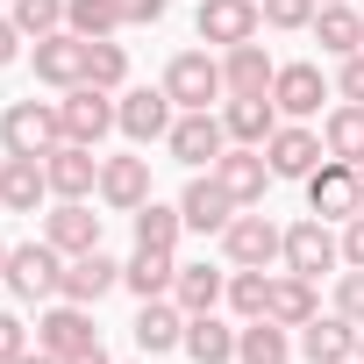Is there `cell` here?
Wrapping results in <instances>:
<instances>
[{"mask_svg":"<svg viewBox=\"0 0 364 364\" xmlns=\"http://www.w3.org/2000/svg\"><path fill=\"white\" fill-rule=\"evenodd\" d=\"M58 143H65L58 100H8V114H0V150L8 157H50Z\"/></svg>","mask_w":364,"mask_h":364,"instance_id":"cell-1","label":"cell"},{"mask_svg":"<svg viewBox=\"0 0 364 364\" xmlns=\"http://www.w3.org/2000/svg\"><path fill=\"white\" fill-rule=\"evenodd\" d=\"M157 86L171 93L178 114H193V107H222V100H229V86H222V58H215V50H178V58L164 65Z\"/></svg>","mask_w":364,"mask_h":364,"instance_id":"cell-2","label":"cell"},{"mask_svg":"<svg viewBox=\"0 0 364 364\" xmlns=\"http://www.w3.org/2000/svg\"><path fill=\"white\" fill-rule=\"evenodd\" d=\"M0 286H8L15 300H58V286H65V250H58L50 236L15 243V250H8V272H0Z\"/></svg>","mask_w":364,"mask_h":364,"instance_id":"cell-3","label":"cell"},{"mask_svg":"<svg viewBox=\"0 0 364 364\" xmlns=\"http://www.w3.org/2000/svg\"><path fill=\"white\" fill-rule=\"evenodd\" d=\"M300 186H307V208H314L321 222H350V215H364V171L343 164V157H321Z\"/></svg>","mask_w":364,"mask_h":364,"instance_id":"cell-4","label":"cell"},{"mask_svg":"<svg viewBox=\"0 0 364 364\" xmlns=\"http://www.w3.org/2000/svg\"><path fill=\"white\" fill-rule=\"evenodd\" d=\"M171 122H178V107H171L164 86H122V93H114V129H122L129 143H164Z\"/></svg>","mask_w":364,"mask_h":364,"instance_id":"cell-5","label":"cell"},{"mask_svg":"<svg viewBox=\"0 0 364 364\" xmlns=\"http://www.w3.org/2000/svg\"><path fill=\"white\" fill-rule=\"evenodd\" d=\"M222 257L243 272V264H257V272H272L279 257H286V229L272 222V215H243L236 208V222L222 229Z\"/></svg>","mask_w":364,"mask_h":364,"instance_id":"cell-6","label":"cell"},{"mask_svg":"<svg viewBox=\"0 0 364 364\" xmlns=\"http://www.w3.org/2000/svg\"><path fill=\"white\" fill-rule=\"evenodd\" d=\"M164 150L186 164V171H215V157L229 150V129H222V107H193V114H178L171 122V136H164Z\"/></svg>","mask_w":364,"mask_h":364,"instance_id":"cell-7","label":"cell"},{"mask_svg":"<svg viewBox=\"0 0 364 364\" xmlns=\"http://www.w3.org/2000/svg\"><path fill=\"white\" fill-rule=\"evenodd\" d=\"M286 272H300V279H321V272H336L343 264V236L321 222V215H307V222H293L286 229V257H279Z\"/></svg>","mask_w":364,"mask_h":364,"instance_id":"cell-8","label":"cell"},{"mask_svg":"<svg viewBox=\"0 0 364 364\" xmlns=\"http://www.w3.org/2000/svg\"><path fill=\"white\" fill-rule=\"evenodd\" d=\"M193 29H200V43L236 50V43H250V36L264 29V8H257V0H200Z\"/></svg>","mask_w":364,"mask_h":364,"instance_id":"cell-9","label":"cell"},{"mask_svg":"<svg viewBox=\"0 0 364 364\" xmlns=\"http://www.w3.org/2000/svg\"><path fill=\"white\" fill-rule=\"evenodd\" d=\"M29 65H36V79H43V86L72 93V86H86V36H72V29H50V36H36Z\"/></svg>","mask_w":364,"mask_h":364,"instance_id":"cell-10","label":"cell"},{"mask_svg":"<svg viewBox=\"0 0 364 364\" xmlns=\"http://www.w3.org/2000/svg\"><path fill=\"white\" fill-rule=\"evenodd\" d=\"M215 178L229 186V200H236V208H257V200H264V186H272V157H264L257 143H229V150L215 157Z\"/></svg>","mask_w":364,"mask_h":364,"instance_id":"cell-11","label":"cell"},{"mask_svg":"<svg viewBox=\"0 0 364 364\" xmlns=\"http://www.w3.org/2000/svg\"><path fill=\"white\" fill-rule=\"evenodd\" d=\"M58 114H65V143L100 150V136L114 129V93H100V86H72V93L58 100Z\"/></svg>","mask_w":364,"mask_h":364,"instance_id":"cell-12","label":"cell"},{"mask_svg":"<svg viewBox=\"0 0 364 364\" xmlns=\"http://www.w3.org/2000/svg\"><path fill=\"white\" fill-rule=\"evenodd\" d=\"M264 157H272V178H307V171L328 157V143H321V129H307V122H279L272 143H264Z\"/></svg>","mask_w":364,"mask_h":364,"instance_id":"cell-13","label":"cell"},{"mask_svg":"<svg viewBox=\"0 0 364 364\" xmlns=\"http://www.w3.org/2000/svg\"><path fill=\"white\" fill-rule=\"evenodd\" d=\"M86 343H100V328H93V307H79V300H58V307L36 321V350H50L58 364L79 357Z\"/></svg>","mask_w":364,"mask_h":364,"instance_id":"cell-14","label":"cell"},{"mask_svg":"<svg viewBox=\"0 0 364 364\" xmlns=\"http://www.w3.org/2000/svg\"><path fill=\"white\" fill-rule=\"evenodd\" d=\"M293 350H300V364H350V357H357V321L314 314V321L293 328Z\"/></svg>","mask_w":364,"mask_h":364,"instance_id":"cell-15","label":"cell"},{"mask_svg":"<svg viewBox=\"0 0 364 364\" xmlns=\"http://www.w3.org/2000/svg\"><path fill=\"white\" fill-rule=\"evenodd\" d=\"M43 178H50V200H86V193H100V157L86 143H58L43 157Z\"/></svg>","mask_w":364,"mask_h":364,"instance_id":"cell-16","label":"cell"},{"mask_svg":"<svg viewBox=\"0 0 364 364\" xmlns=\"http://www.w3.org/2000/svg\"><path fill=\"white\" fill-rule=\"evenodd\" d=\"M178 215H186L193 236H222V229L236 222V200H229V186H222L215 171H193V186L178 193Z\"/></svg>","mask_w":364,"mask_h":364,"instance_id":"cell-17","label":"cell"},{"mask_svg":"<svg viewBox=\"0 0 364 364\" xmlns=\"http://www.w3.org/2000/svg\"><path fill=\"white\" fill-rule=\"evenodd\" d=\"M272 100H279V114L286 122H314L321 114V100H328V79H321V65H279V79H272Z\"/></svg>","mask_w":364,"mask_h":364,"instance_id":"cell-18","label":"cell"},{"mask_svg":"<svg viewBox=\"0 0 364 364\" xmlns=\"http://www.w3.org/2000/svg\"><path fill=\"white\" fill-rule=\"evenodd\" d=\"M129 336H136V350H143V357H164V350L186 343V307H178L171 293H164V300H143V307H136V321H129Z\"/></svg>","mask_w":364,"mask_h":364,"instance_id":"cell-19","label":"cell"},{"mask_svg":"<svg viewBox=\"0 0 364 364\" xmlns=\"http://www.w3.org/2000/svg\"><path fill=\"white\" fill-rule=\"evenodd\" d=\"M286 114H279V100L272 93H229L222 100V129H229V143H272V129H279Z\"/></svg>","mask_w":364,"mask_h":364,"instance_id":"cell-20","label":"cell"},{"mask_svg":"<svg viewBox=\"0 0 364 364\" xmlns=\"http://www.w3.org/2000/svg\"><path fill=\"white\" fill-rule=\"evenodd\" d=\"M150 200V157H100V208L136 215Z\"/></svg>","mask_w":364,"mask_h":364,"instance_id":"cell-21","label":"cell"},{"mask_svg":"<svg viewBox=\"0 0 364 364\" xmlns=\"http://www.w3.org/2000/svg\"><path fill=\"white\" fill-rule=\"evenodd\" d=\"M114 286H122V264H114L107 250H86V257H65V286H58V300L93 307V300H107Z\"/></svg>","mask_w":364,"mask_h":364,"instance_id":"cell-22","label":"cell"},{"mask_svg":"<svg viewBox=\"0 0 364 364\" xmlns=\"http://www.w3.org/2000/svg\"><path fill=\"white\" fill-rule=\"evenodd\" d=\"M43 236H50L65 257H86V250H100V215H93L86 200H58V208L43 215Z\"/></svg>","mask_w":364,"mask_h":364,"instance_id":"cell-23","label":"cell"},{"mask_svg":"<svg viewBox=\"0 0 364 364\" xmlns=\"http://www.w3.org/2000/svg\"><path fill=\"white\" fill-rule=\"evenodd\" d=\"M43 200H50L43 157H8V164H0V208H8V215H36Z\"/></svg>","mask_w":364,"mask_h":364,"instance_id":"cell-24","label":"cell"},{"mask_svg":"<svg viewBox=\"0 0 364 364\" xmlns=\"http://www.w3.org/2000/svg\"><path fill=\"white\" fill-rule=\"evenodd\" d=\"M272 79H279V65H272V50L257 36L236 43V50H222V86L229 93H272Z\"/></svg>","mask_w":364,"mask_h":364,"instance_id":"cell-25","label":"cell"},{"mask_svg":"<svg viewBox=\"0 0 364 364\" xmlns=\"http://www.w3.org/2000/svg\"><path fill=\"white\" fill-rule=\"evenodd\" d=\"M236 364H293V328L272 321V314L243 321L236 328Z\"/></svg>","mask_w":364,"mask_h":364,"instance_id":"cell-26","label":"cell"},{"mask_svg":"<svg viewBox=\"0 0 364 364\" xmlns=\"http://www.w3.org/2000/svg\"><path fill=\"white\" fill-rule=\"evenodd\" d=\"M122 286H129L136 300H164V293L178 286V257H171V250H143V243H136V257L122 264Z\"/></svg>","mask_w":364,"mask_h":364,"instance_id":"cell-27","label":"cell"},{"mask_svg":"<svg viewBox=\"0 0 364 364\" xmlns=\"http://www.w3.org/2000/svg\"><path fill=\"white\" fill-rule=\"evenodd\" d=\"M171 300L186 307V314H215V307L229 300V272H215L208 257H200V264H178V286H171Z\"/></svg>","mask_w":364,"mask_h":364,"instance_id":"cell-28","label":"cell"},{"mask_svg":"<svg viewBox=\"0 0 364 364\" xmlns=\"http://www.w3.org/2000/svg\"><path fill=\"white\" fill-rule=\"evenodd\" d=\"M186 350L193 364H236V328L222 321V314H186Z\"/></svg>","mask_w":364,"mask_h":364,"instance_id":"cell-29","label":"cell"},{"mask_svg":"<svg viewBox=\"0 0 364 364\" xmlns=\"http://www.w3.org/2000/svg\"><path fill=\"white\" fill-rule=\"evenodd\" d=\"M264 314H272V321H286V328L314 321V314H321L314 279H300V272H272V307H264Z\"/></svg>","mask_w":364,"mask_h":364,"instance_id":"cell-30","label":"cell"},{"mask_svg":"<svg viewBox=\"0 0 364 364\" xmlns=\"http://www.w3.org/2000/svg\"><path fill=\"white\" fill-rule=\"evenodd\" d=\"M314 43H321L328 58H350V50H364V15L350 8V0H343V8H321V15H314Z\"/></svg>","mask_w":364,"mask_h":364,"instance_id":"cell-31","label":"cell"},{"mask_svg":"<svg viewBox=\"0 0 364 364\" xmlns=\"http://www.w3.org/2000/svg\"><path fill=\"white\" fill-rule=\"evenodd\" d=\"M321 143H328V157H343V164H364V107H357V100L328 107V122H321Z\"/></svg>","mask_w":364,"mask_h":364,"instance_id":"cell-32","label":"cell"},{"mask_svg":"<svg viewBox=\"0 0 364 364\" xmlns=\"http://www.w3.org/2000/svg\"><path fill=\"white\" fill-rule=\"evenodd\" d=\"M129 222H136V243H143V250H178V236H186V215L164 208V200H143Z\"/></svg>","mask_w":364,"mask_h":364,"instance_id":"cell-33","label":"cell"},{"mask_svg":"<svg viewBox=\"0 0 364 364\" xmlns=\"http://www.w3.org/2000/svg\"><path fill=\"white\" fill-rule=\"evenodd\" d=\"M65 29L86 36V43H100V36H114L129 22H122V0H65Z\"/></svg>","mask_w":364,"mask_h":364,"instance_id":"cell-34","label":"cell"},{"mask_svg":"<svg viewBox=\"0 0 364 364\" xmlns=\"http://www.w3.org/2000/svg\"><path fill=\"white\" fill-rule=\"evenodd\" d=\"M86 86H100V93H122V86H129V50H122L114 36L86 43Z\"/></svg>","mask_w":364,"mask_h":364,"instance_id":"cell-35","label":"cell"},{"mask_svg":"<svg viewBox=\"0 0 364 364\" xmlns=\"http://www.w3.org/2000/svg\"><path fill=\"white\" fill-rule=\"evenodd\" d=\"M229 307H236V321H257L264 307H272V272H257V264H229Z\"/></svg>","mask_w":364,"mask_h":364,"instance_id":"cell-36","label":"cell"},{"mask_svg":"<svg viewBox=\"0 0 364 364\" xmlns=\"http://www.w3.org/2000/svg\"><path fill=\"white\" fill-rule=\"evenodd\" d=\"M8 15L22 36H50V29H65V0H8Z\"/></svg>","mask_w":364,"mask_h":364,"instance_id":"cell-37","label":"cell"},{"mask_svg":"<svg viewBox=\"0 0 364 364\" xmlns=\"http://www.w3.org/2000/svg\"><path fill=\"white\" fill-rule=\"evenodd\" d=\"M264 8V29H314L321 0H257Z\"/></svg>","mask_w":364,"mask_h":364,"instance_id":"cell-38","label":"cell"},{"mask_svg":"<svg viewBox=\"0 0 364 364\" xmlns=\"http://www.w3.org/2000/svg\"><path fill=\"white\" fill-rule=\"evenodd\" d=\"M336 314L364 328V272L357 264H343V279H336Z\"/></svg>","mask_w":364,"mask_h":364,"instance_id":"cell-39","label":"cell"},{"mask_svg":"<svg viewBox=\"0 0 364 364\" xmlns=\"http://www.w3.org/2000/svg\"><path fill=\"white\" fill-rule=\"evenodd\" d=\"M22 350H36V343H29V321H22L15 307H0V364H15Z\"/></svg>","mask_w":364,"mask_h":364,"instance_id":"cell-40","label":"cell"},{"mask_svg":"<svg viewBox=\"0 0 364 364\" xmlns=\"http://www.w3.org/2000/svg\"><path fill=\"white\" fill-rule=\"evenodd\" d=\"M336 100H357V107H364V50L336 58Z\"/></svg>","mask_w":364,"mask_h":364,"instance_id":"cell-41","label":"cell"},{"mask_svg":"<svg viewBox=\"0 0 364 364\" xmlns=\"http://www.w3.org/2000/svg\"><path fill=\"white\" fill-rule=\"evenodd\" d=\"M164 8H171V0H122V22L143 29V22H164Z\"/></svg>","mask_w":364,"mask_h":364,"instance_id":"cell-42","label":"cell"},{"mask_svg":"<svg viewBox=\"0 0 364 364\" xmlns=\"http://www.w3.org/2000/svg\"><path fill=\"white\" fill-rule=\"evenodd\" d=\"M343 264H357V272H364V215H350V222H343Z\"/></svg>","mask_w":364,"mask_h":364,"instance_id":"cell-43","label":"cell"},{"mask_svg":"<svg viewBox=\"0 0 364 364\" xmlns=\"http://www.w3.org/2000/svg\"><path fill=\"white\" fill-rule=\"evenodd\" d=\"M22 43H29V36L15 29V15H0V65H15V58H22Z\"/></svg>","mask_w":364,"mask_h":364,"instance_id":"cell-44","label":"cell"},{"mask_svg":"<svg viewBox=\"0 0 364 364\" xmlns=\"http://www.w3.org/2000/svg\"><path fill=\"white\" fill-rule=\"evenodd\" d=\"M65 364H114V357H107L100 343H86V350H79V357H65Z\"/></svg>","mask_w":364,"mask_h":364,"instance_id":"cell-45","label":"cell"},{"mask_svg":"<svg viewBox=\"0 0 364 364\" xmlns=\"http://www.w3.org/2000/svg\"><path fill=\"white\" fill-rule=\"evenodd\" d=\"M15 364H58V357H50V350H22Z\"/></svg>","mask_w":364,"mask_h":364,"instance_id":"cell-46","label":"cell"},{"mask_svg":"<svg viewBox=\"0 0 364 364\" xmlns=\"http://www.w3.org/2000/svg\"><path fill=\"white\" fill-rule=\"evenodd\" d=\"M357 364H364V328H357Z\"/></svg>","mask_w":364,"mask_h":364,"instance_id":"cell-47","label":"cell"},{"mask_svg":"<svg viewBox=\"0 0 364 364\" xmlns=\"http://www.w3.org/2000/svg\"><path fill=\"white\" fill-rule=\"evenodd\" d=\"M0 272H8V243H0Z\"/></svg>","mask_w":364,"mask_h":364,"instance_id":"cell-48","label":"cell"},{"mask_svg":"<svg viewBox=\"0 0 364 364\" xmlns=\"http://www.w3.org/2000/svg\"><path fill=\"white\" fill-rule=\"evenodd\" d=\"M321 8H343V0H321Z\"/></svg>","mask_w":364,"mask_h":364,"instance_id":"cell-49","label":"cell"},{"mask_svg":"<svg viewBox=\"0 0 364 364\" xmlns=\"http://www.w3.org/2000/svg\"><path fill=\"white\" fill-rule=\"evenodd\" d=\"M136 364H150V357H136Z\"/></svg>","mask_w":364,"mask_h":364,"instance_id":"cell-50","label":"cell"},{"mask_svg":"<svg viewBox=\"0 0 364 364\" xmlns=\"http://www.w3.org/2000/svg\"><path fill=\"white\" fill-rule=\"evenodd\" d=\"M350 364H357V357H350Z\"/></svg>","mask_w":364,"mask_h":364,"instance_id":"cell-51","label":"cell"},{"mask_svg":"<svg viewBox=\"0 0 364 364\" xmlns=\"http://www.w3.org/2000/svg\"><path fill=\"white\" fill-rule=\"evenodd\" d=\"M357 171H364V164H357Z\"/></svg>","mask_w":364,"mask_h":364,"instance_id":"cell-52","label":"cell"}]
</instances>
